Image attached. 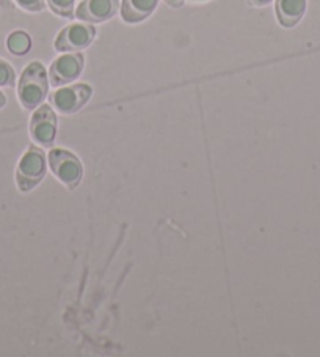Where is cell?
Instances as JSON below:
<instances>
[{"instance_id":"cell-1","label":"cell","mask_w":320,"mask_h":357,"mask_svg":"<svg viewBox=\"0 0 320 357\" xmlns=\"http://www.w3.org/2000/svg\"><path fill=\"white\" fill-rule=\"evenodd\" d=\"M49 91L47 71L40 61H32L24 68L19 84H17V96L21 104L29 110L41 106Z\"/></svg>"},{"instance_id":"cell-2","label":"cell","mask_w":320,"mask_h":357,"mask_svg":"<svg viewBox=\"0 0 320 357\" xmlns=\"http://www.w3.org/2000/svg\"><path fill=\"white\" fill-rule=\"evenodd\" d=\"M46 175V156L42 150L30 146L22 156L16 170L17 188L22 192H29L35 186H38Z\"/></svg>"},{"instance_id":"cell-3","label":"cell","mask_w":320,"mask_h":357,"mask_svg":"<svg viewBox=\"0 0 320 357\" xmlns=\"http://www.w3.org/2000/svg\"><path fill=\"white\" fill-rule=\"evenodd\" d=\"M49 164H51L54 175L67 189H76L79 186L83 175V169L77 156H74L72 153L66 150H52L49 153Z\"/></svg>"},{"instance_id":"cell-4","label":"cell","mask_w":320,"mask_h":357,"mask_svg":"<svg viewBox=\"0 0 320 357\" xmlns=\"http://www.w3.org/2000/svg\"><path fill=\"white\" fill-rule=\"evenodd\" d=\"M93 95V89L88 84H76L71 87L58 89L51 96L52 106L61 114H74L82 109Z\"/></svg>"},{"instance_id":"cell-5","label":"cell","mask_w":320,"mask_h":357,"mask_svg":"<svg viewBox=\"0 0 320 357\" xmlns=\"http://www.w3.org/2000/svg\"><path fill=\"white\" fill-rule=\"evenodd\" d=\"M96 36V29L88 24H71L65 27L55 38L54 46L60 52L82 51L93 43Z\"/></svg>"},{"instance_id":"cell-6","label":"cell","mask_w":320,"mask_h":357,"mask_svg":"<svg viewBox=\"0 0 320 357\" xmlns=\"http://www.w3.org/2000/svg\"><path fill=\"white\" fill-rule=\"evenodd\" d=\"M30 135L41 146H51L57 135V116L49 104L36 107L30 120Z\"/></svg>"},{"instance_id":"cell-7","label":"cell","mask_w":320,"mask_h":357,"mask_svg":"<svg viewBox=\"0 0 320 357\" xmlns=\"http://www.w3.org/2000/svg\"><path fill=\"white\" fill-rule=\"evenodd\" d=\"M85 65V59L80 52L76 54H66L61 55L51 65L49 70V77H51V84L54 87H60V85H66L82 75Z\"/></svg>"},{"instance_id":"cell-8","label":"cell","mask_w":320,"mask_h":357,"mask_svg":"<svg viewBox=\"0 0 320 357\" xmlns=\"http://www.w3.org/2000/svg\"><path fill=\"white\" fill-rule=\"evenodd\" d=\"M118 0H82L76 10V17L85 22H106L118 13Z\"/></svg>"},{"instance_id":"cell-9","label":"cell","mask_w":320,"mask_h":357,"mask_svg":"<svg viewBox=\"0 0 320 357\" xmlns=\"http://www.w3.org/2000/svg\"><path fill=\"white\" fill-rule=\"evenodd\" d=\"M159 0H122L121 17L127 24H137L150 17L157 8Z\"/></svg>"},{"instance_id":"cell-10","label":"cell","mask_w":320,"mask_h":357,"mask_svg":"<svg viewBox=\"0 0 320 357\" xmlns=\"http://www.w3.org/2000/svg\"><path fill=\"white\" fill-rule=\"evenodd\" d=\"M276 17L282 27H295L305 16L306 0H276Z\"/></svg>"},{"instance_id":"cell-11","label":"cell","mask_w":320,"mask_h":357,"mask_svg":"<svg viewBox=\"0 0 320 357\" xmlns=\"http://www.w3.org/2000/svg\"><path fill=\"white\" fill-rule=\"evenodd\" d=\"M7 47L11 54L21 57V55H26L32 49V38L22 30H16V32L8 35Z\"/></svg>"},{"instance_id":"cell-12","label":"cell","mask_w":320,"mask_h":357,"mask_svg":"<svg viewBox=\"0 0 320 357\" xmlns=\"http://www.w3.org/2000/svg\"><path fill=\"white\" fill-rule=\"evenodd\" d=\"M47 5L55 15L61 17L71 20L72 16H76V13H74V0H47Z\"/></svg>"},{"instance_id":"cell-13","label":"cell","mask_w":320,"mask_h":357,"mask_svg":"<svg viewBox=\"0 0 320 357\" xmlns=\"http://www.w3.org/2000/svg\"><path fill=\"white\" fill-rule=\"evenodd\" d=\"M16 82V73L8 61L0 59V87H13Z\"/></svg>"},{"instance_id":"cell-14","label":"cell","mask_w":320,"mask_h":357,"mask_svg":"<svg viewBox=\"0 0 320 357\" xmlns=\"http://www.w3.org/2000/svg\"><path fill=\"white\" fill-rule=\"evenodd\" d=\"M15 2L17 3V7L30 11V13H38L46 7V0H15Z\"/></svg>"},{"instance_id":"cell-15","label":"cell","mask_w":320,"mask_h":357,"mask_svg":"<svg viewBox=\"0 0 320 357\" xmlns=\"http://www.w3.org/2000/svg\"><path fill=\"white\" fill-rule=\"evenodd\" d=\"M165 3H167L171 8H181L182 5L186 3V0H165Z\"/></svg>"},{"instance_id":"cell-16","label":"cell","mask_w":320,"mask_h":357,"mask_svg":"<svg viewBox=\"0 0 320 357\" xmlns=\"http://www.w3.org/2000/svg\"><path fill=\"white\" fill-rule=\"evenodd\" d=\"M273 0H250L251 5H255V7H267V5L272 3Z\"/></svg>"},{"instance_id":"cell-17","label":"cell","mask_w":320,"mask_h":357,"mask_svg":"<svg viewBox=\"0 0 320 357\" xmlns=\"http://www.w3.org/2000/svg\"><path fill=\"white\" fill-rule=\"evenodd\" d=\"M5 104H7V96H5L2 91H0V109L5 107Z\"/></svg>"},{"instance_id":"cell-18","label":"cell","mask_w":320,"mask_h":357,"mask_svg":"<svg viewBox=\"0 0 320 357\" xmlns=\"http://www.w3.org/2000/svg\"><path fill=\"white\" fill-rule=\"evenodd\" d=\"M193 2H202V0H193Z\"/></svg>"}]
</instances>
